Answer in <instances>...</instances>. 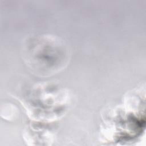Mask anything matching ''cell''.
Returning a JSON list of instances; mask_svg holds the SVG:
<instances>
[{
	"label": "cell",
	"mask_w": 146,
	"mask_h": 146,
	"mask_svg": "<svg viewBox=\"0 0 146 146\" xmlns=\"http://www.w3.org/2000/svg\"><path fill=\"white\" fill-rule=\"evenodd\" d=\"M22 55L27 67L39 76L58 73L68 64L70 53L67 44L51 35H31L23 42Z\"/></svg>",
	"instance_id": "obj_1"
},
{
	"label": "cell",
	"mask_w": 146,
	"mask_h": 146,
	"mask_svg": "<svg viewBox=\"0 0 146 146\" xmlns=\"http://www.w3.org/2000/svg\"><path fill=\"white\" fill-rule=\"evenodd\" d=\"M20 101L31 119L48 123L64 115L70 99L68 91L60 85L40 83L25 91Z\"/></svg>",
	"instance_id": "obj_2"
},
{
	"label": "cell",
	"mask_w": 146,
	"mask_h": 146,
	"mask_svg": "<svg viewBox=\"0 0 146 146\" xmlns=\"http://www.w3.org/2000/svg\"><path fill=\"white\" fill-rule=\"evenodd\" d=\"M25 138L27 142L52 141V136L46 129L38 128V127H29L25 132Z\"/></svg>",
	"instance_id": "obj_3"
}]
</instances>
